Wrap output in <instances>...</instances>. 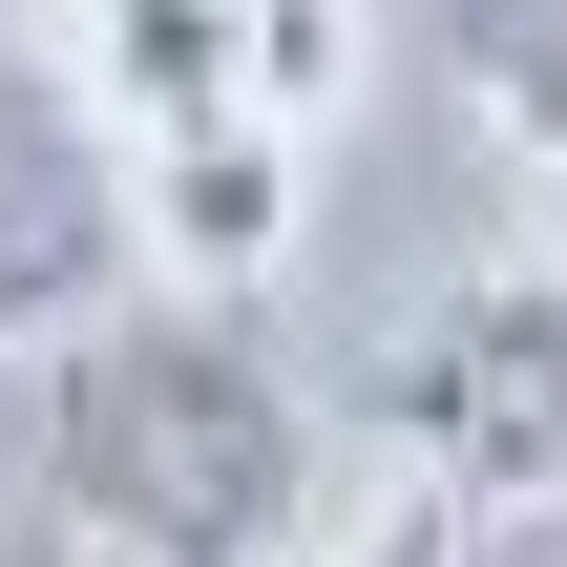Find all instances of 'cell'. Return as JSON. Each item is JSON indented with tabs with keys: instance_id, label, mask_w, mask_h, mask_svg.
<instances>
[{
	"instance_id": "6",
	"label": "cell",
	"mask_w": 567,
	"mask_h": 567,
	"mask_svg": "<svg viewBox=\"0 0 567 567\" xmlns=\"http://www.w3.org/2000/svg\"><path fill=\"white\" fill-rule=\"evenodd\" d=\"M231 63H252V126H337L358 105V63H379V0H231Z\"/></svg>"
},
{
	"instance_id": "10",
	"label": "cell",
	"mask_w": 567,
	"mask_h": 567,
	"mask_svg": "<svg viewBox=\"0 0 567 567\" xmlns=\"http://www.w3.org/2000/svg\"><path fill=\"white\" fill-rule=\"evenodd\" d=\"M0 567H63V547H0Z\"/></svg>"
},
{
	"instance_id": "3",
	"label": "cell",
	"mask_w": 567,
	"mask_h": 567,
	"mask_svg": "<svg viewBox=\"0 0 567 567\" xmlns=\"http://www.w3.org/2000/svg\"><path fill=\"white\" fill-rule=\"evenodd\" d=\"M316 210V147L295 126H189V147H126V252L168 295H252Z\"/></svg>"
},
{
	"instance_id": "5",
	"label": "cell",
	"mask_w": 567,
	"mask_h": 567,
	"mask_svg": "<svg viewBox=\"0 0 567 567\" xmlns=\"http://www.w3.org/2000/svg\"><path fill=\"white\" fill-rule=\"evenodd\" d=\"M84 105H105V147H189V126H252L231 0H84Z\"/></svg>"
},
{
	"instance_id": "8",
	"label": "cell",
	"mask_w": 567,
	"mask_h": 567,
	"mask_svg": "<svg viewBox=\"0 0 567 567\" xmlns=\"http://www.w3.org/2000/svg\"><path fill=\"white\" fill-rule=\"evenodd\" d=\"M295 567H463V484H421V463H400L337 547H295Z\"/></svg>"
},
{
	"instance_id": "9",
	"label": "cell",
	"mask_w": 567,
	"mask_h": 567,
	"mask_svg": "<svg viewBox=\"0 0 567 567\" xmlns=\"http://www.w3.org/2000/svg\"><path fill=\"white\" fill-rule=\"evenodd\" d=\"M547 210H567V147H547Z\"/></svg>"
},
{
	"instance_id": "7",
	"label": "cell",
	"mask_w": 567,
	"mask_h": 567,
	"mask_svg": "<svg viewBox=\"0 0 567 567\" xmlns=\"http://www.w3.org/2000/svg\"><path fill=\"white\" fill-rule=\"evenodd\" d=\"M463 105L505 126V168L567 147V0H463Z\"/></svg>"
},
{
	"instance_id": "1",
	"label": "cell",
	"mask_w": 567,
	"mask_h": 567,
	"mask_svg": "<svg viewBox=\"0 0 567 567\" xmlns=\"http://www.w3.org/2000/svg\"><path fill=\"white\" fill-rule=\"evenodd\" d=\"M42 505L105 567H295L316 547V400L210 295H84L42 358Z\"/></svg>"
},
{
	"instance_id": "2",
	"label": "cell",
	"mask_w": 567,
	"mask_h": 567,
	"mask_svg": "<svg viewBox=\"0 0 567 567\" xmlns=\"http://www.w3.org/2000/svg\"><path fill=\"white\" fill-rule=\"evenodd\" d=\"M379 421H400V463H421V484H463V526H526V505H567V252L463 274V295L400 337Z\"/></svg>"
},
{
	"instance_id": "4",
	"label": "cell",
	"mask_w": 567,
	"mask_h": 567,
	"mask_svg": "<svg viewBox=\"0 0 567 567\" xmlns=\"http://www.w3.org/2000/svg\"><path fill=\"white\" fill-rule=\"evenodd\" d=\"M105 274H126V147H105V105L0 63V316L105 295Z\"/></svg>"
}]
</instances>
